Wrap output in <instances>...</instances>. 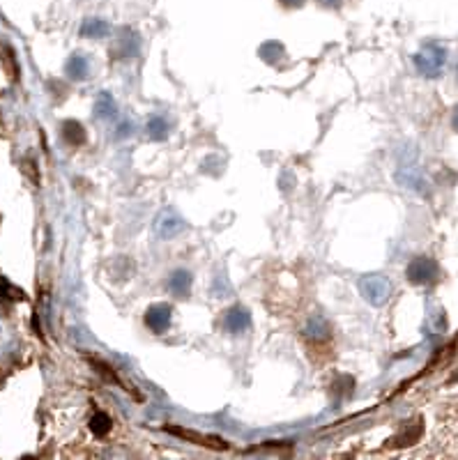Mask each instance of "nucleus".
<instances>
[{"label":"nucleus","mask_w":458,"mask_h":460,"mask_svg":"<svg viewBox=\"0 0 458 460\" xmlns=\"http://www.w3.org/2000/svg\"><path fill=\"white\" fill-rule=\"evenodd\" d=\"M414 67L421 77L426 79H438L440 74L445 72V65H447V48L440 46V44H426L421 46V51L414 53Z\"/></svg>","instance_id":"f257e3e1"},{"label":"nucleus","mask_w":458,"mask_h":460,"mask_svg":"<svg viewBox=\"0 0 458 460\" xmlns=\"http://www.w3.org/2000/svg\"><path fill=\"white\" fill-rule=\"evenodd\" d=\"M360 292L371 306H385L391 297V283L385 274H366L360 279Z\"/></svg>","instance_id":"f03ea898"},{"label":"nucleus","mask_w":458,"mask_h":460,"mask_svg":"<svg viewBox=\"0 0 458 460\" xmlns=\"http://www.w3.org/2000/svg\"><path fill=\"white\" fill-rule=\"evenodd\" d=\"M407 281L414 283V286H428L438 279V263L428 256H417L412 258L410 265H407Z\"/></svg>","instance_id":"7ed1b4c3"},{"label":"nucleus","mask_w":458,"mask_h":460,"mask_svg":"<svg viewBox=\"0 0 458 460\" xmlns=\"http://www.w3.org/2000/svg\"><path fill=\"white\" fill-rule=\"evenodd\" d=\"M185 228H187L185 219H182V216L173 210V207H164V210L157 214V219H155V232L162 239H173L176 235H180Z\"/></svg>","instance_id":"20e7f679"},{"label":"nucleus","mask_w":458,"mask_h":460,"mask_svg":"<svg viewBox=\"0 0 458 460\" xmlns=\"http://www.w3.org/2000/svg\"><path fill=\"white\" fill-rule=\"evenodd\" d=\"M173 322V308L171 304H152L145 311V324L152 334H166Z\"/></svg>","instance_id":"39448f33"},{"label":"nucleus","mask_w":458,"mask_h":460,"mask_svg":"<svg viewBox=\"0 0 458 460\" xmlns=\"http://www.w3.org/2000/svg\"><path fill=\"white\" fill-rule=\"evenodd\" d=\"M166 431L178 435L182 440H189L194 445H201L205 449H216V451H226L228 449V442L216 438V435H203V433H196V431H185V428H173V426H166Z\"/></svg>","instance_id":"423d86ee"},{"label":"nucleus","mask_w":458,"mask_h":460,"mask_svg":"<svg viewBox=\"0 0 458 460\" xmlns=\"http://www.w3.org/2000/svg\"><path fill=\"white\" fill-rule=\"evenodd\" d=\"M396 180H398V184H403V187H407V189L419 191V194H428V180L417 166L403 164L396 173Z\"/></svg>","instance_id":"0eeeda50"},{"label":"nucleus","mask_w":458,"mask_h":460,"mask_svg":"<svg viewBox=\"0 0 458 460\" xmlns=\"http://www.w3.org/2000/svg\"><path fill=\"white\" fill-rule=\"evenodd\" d=\"M251 327V315L242 306H233L226 313V329L230 334H242Z\"/></svg>","instance_id":"6e6552de"},{"label":"nucleus","mask_w":458,"mask_h":460,"mask_svg":"<svg viewBox=\"0 0 458 460\" xmlns=\"http://www.w3.org/2000/svg\"><path fill=\"white\" fill-rule=\"evenodd\" d=\"M93 113L97 120H113L115 113H118V104L111 97V92H99V97L95 99Z\"/></svg>","instance_id":"1a4fd4ad"},{"label":"nucleus","mask_w":458,"mask_h":460,"mask_svg":"<svg viewBox=\"0 0 458 460\" xmlns=\"http://www.w3.org/2000/svg\"><path fill=\"white\" fill-rule=\"evenodd\" d=\"M81 35L88 39H102L111 35V23L104 19H86L81 26Z\"/></svg>","instance_id":"9d476101"},{"label":"nucleus","mask_w":458,"mask_h":460,"mask_svg":"<svg viewBox=\"0 0 458 460\" xmlns=\"http://www.w3.org/2000/svg\"><path fill=\"white\" fill-rule=\"evenodd\" d=\"M65 72H67V77L74 79V81H83V79H88V74H90V63H88V58L86 55H81V53H74L67 65H65Z\"/></svg>","instance_id":"9b49d317"},{"label":"nucleus","mask_w":458,"mask_h":460,"mask_svg":"<svg viewBox=\"0 0 458 460\" xmlns=\"http://www.w3.org/2000/svg\"><path fill=\"white\" fill-rule=\"evenodd\" d=\"M169 290L176 297H187L191 290V274L187 270H176L169 279Z\"/></svg>","instance_id":"f8f14e48"},{"label":"nucleus","mask_w":458,"mask_h":460,"mask_svg":"<svg viewBox=\"0 0 458 460\" xmlns=\"http://www.w3.org/2000/svg\"><path fill=\"white\" fill-rule=\"evenodd\" d=\"M329 334V324L325 322V317L320 315H313L309 317V322H306L304 327V339L306 341H325Z\"/></svg>","instance_id":"ddd939ff"},{"label":"nucleus","mask_w":458,"mask_h":460,"mask_svg":"<svg viewBox=\"0 0 458 460\" xmlns=\"http://www.w3.org/2000/svg\"><path fill=\"white\" fill-rule=\"evenodd\" d=\"M63 129H65V140H67V143H72V145L86 143V129H83L77 120H67L63 124Z\"/></svg>","instance_id":"4468645a"},{"label":"nucleus","mask_w":458,"mask_h":460,"mask_svg":"<svg viewBox=\"0 0 458 460\" xmlns=\"http://www.w3.org/2000/svg\"><path fill=\"white\" fill-rule=\"evenodd\" d=\"M111 426L113 421L106 412H95L93 419H90V431H93L97 438H104V435L111 433Z\"/></svg>","instance_id":"2eb2a0df"},{"label":"nucleus","mask_w":458,"mask_h":460,"mask_svg":"<svg viewBox=\"0 0 458 460\" xmlns=\"http://www.w3.org/2000/svg\"><path fill=\"white\" fill-rule=\"evenodd\" d=\"M145 129L150 131V138H155V140H164L166 136H169V122L159 118V115H152V118L148 120Z\"/></svg>","instance_id":"dca6fc26"},{"label":"nucleus","mask_w":458,"mask_h":460,"mask_svg":"<svg viewBox=\"0 0 458 460\" xmlns=\"http://www.w3.org/2000/svg\"><path fill=\"white\" fill-rule=\"evenodd\" d=\"M261 58L272 65H277L279 58H283V46L279 44V41H268V44L261 46Z\"/></svg>","instance_id":"f3484780"},{"label":"nucleus","mask_w":458,"mask_h":460,"mask_svg":"<svg viewBox=\"0 0 458 460\" xmlns=\"http://www.w3.org/2000/svg\"><path fill=\"white\" fill-rule=\"evenodd\" d=\"M281 3H283V5H288V7H299V5L304 3V0H281Z\"/></svg>","instance_id":"a211bd4d"},{"label":"nucleus","mask_w":458,"mask_h":460,"mask_svg":"<svg viewBox=\"0 0 458 460\" xmlns=\"http://www.w3.org/2000/svg\"><path fill=\"white\" fill-rule=\"evenodd\" d=\"M322 5H327V7H339L341 0H320Z\"/></svg>","instance_id":"6ab92c4d"},{"label":"nucleus","mask_w":458,"mask_h":460,"mask_svg":"<svg viewBox=\"0 0 458 460\" xmlns=\"http://www.w3.org/2000/svg\"><path fill=\"white\" fill-rule=\"evenodd\" d=\"M454 129L458 131V108H456V111H454Z\"/></svg>","instance_id":"aec40b11"}]
</instances>
